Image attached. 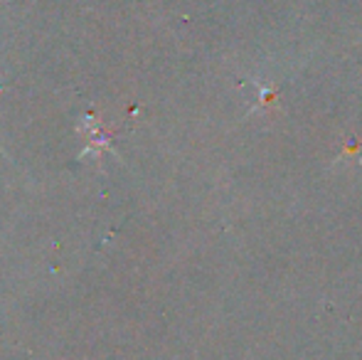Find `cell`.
<instances>
[{
    "instance_id": "6da1fadb",
    "label": "cell",
    "mask_w": 362,
    "mask_h": 360,
    "mask_svg": "<svg viewBox=\"0 0 362 360\" xmlns=\"http://www.w3.org/2000/svg\"><path fill=\"white\" fill-rule=\"evenodd\" d=\"M81 134H86V139H89V146H86V151L81 153V158H84V156H94V158H99L101 151L116 153L114 144H111L109 136H106L104 131H101L99 121H96L94 116H86V119L81 121Z\"/></svg>"
}]
</instances>
